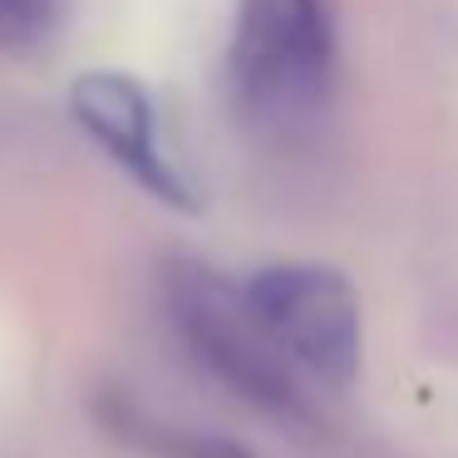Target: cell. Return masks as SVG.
<instances>
[{
    "label": "cell",
    "instance_id": "cell-1",
    "mask_svg": "<svg viewBox=\"0 0 458 458\" xmlns=\"http://www.w3.org/2000/svg\"><path fill=\"white\" fill-rule=\"evenodd\" d=\"M163 310L188 360L222 389L281 424H316L310 385L267 340L261 320L242 301V286L208 261L178 257L163 267Z\"/></svg>",
    "mask_w": 458,
    "mask_h": 458
},
{
    "label": "cell",
    "instance_id": "cell-3",
    "mask_svg": "<svg viewBox=\"0 0 458 458\" xmlns=\"http://www.w3.org/2000/svg\"><path fill=\"white\" fill-rule=\"evenodd\" d=\"M237 286L267 340L310 389L340 394L355 385L365 360V316L345 271L326 261H267Z\"/></svg>",
    "mask_w": 458,
    "mask_h": 458
},
{
    "label": "cell",
    "instance_id": "cell-4",
    "mask_svg": "<svg viewBox=\"0 0 458 458\" xmlns=\"http://www.w3.org/2000/svg\"><path fill=\"white\" fill-rule=\"evenodd\" d=\"M70 119L119 173H129L153 202L173 212H198V188L163 143V119L153 94L123 70H84L70 84Z\"/></svg>",
    "mask_w": 458,
    "mask_h": 458
},
{
    "label": "cell",
    "instance_id": "cell-5",
    "mask_svg": "<svg viewBox=\"0 0 458 458\" xmlns=\"http://www.w3.org/2000/svg\"><path fill=\"white\" fill-rule=\"evenodd\" d=\"M94 414H99L104 434H109L114 444L133 448V454H143V458H257L232 434L182 424V419H163V414H153L148 404L119 394V389H109Z\"/></svg>",
    "mask_w": 458,
    "mask_h": 458
},
{
    "label": "cell",
    "instance_id": "cell-2",
    "mask_svg": "<svg viewBox=\"0 0 458 458\" xmlns=\"http://www.w3.org/2000/svg\"><path fill=\"white\" fill-rule=\"evenodd\" d=\"M227 80L251 123L310 119L335 80V0H237Z\"/></svg>",
    "mask_w": 458,
    "mask_h": 458
},
{
    "label": "cell",
    "instance_id": "cell-6",
    "mask_svg": "<svg viewBox=\"0 0 458 458\" xmlns=\"http://www.w3.org/2000/svg\"><path fill=\"white\" fill-rule=\"evenodd\" d=\"M64 0H0V50H35L55 35Z\"/></svg>",
    "mask_w": 458,
    "mask_h": 458
}]
</instances>
